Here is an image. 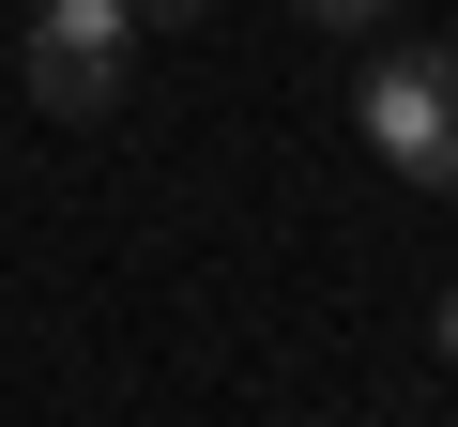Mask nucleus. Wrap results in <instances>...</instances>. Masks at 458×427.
<instances>
[{
  "mask_svg": "<svg viewBox=\"0 0 458 427\" xmlns=\"http://www.w3.org/2000/svg\"><path fill=\"white\" fill-rule=\"evenodd\" d=\"M428 336H443V366H458V290H443V306H428Z\"/></svg>",
  "mask_w": 458,
  "mask_h": 427,
  "instance_id": "39448f33",
  "label": "nucleus"
},
{
  "mask_svg": "<svg viewBox=\"0 0 458 427\" xmlns=\"http://www.w3.org/2000/svg\"><path fill=\"white\" fill-rule=\"evenodd\" d=\"M16 77H31L47 122H107L123 77H138V0H47L31 46H16Z\"/></svg>",
  "mask_w": 458,
  "mask_h": 427,
  "instance_id": "f03ea898",
  "label": "nucleus"
},
{
  "mask_svg": "<svg viewBox=\"0 0 458 427\" xmlns=\"http://www.w3.org/2000/svg\"><path fill=\"white\" fill-rule=\"evenodd\" d=\"M352 122H367V153H382L397 183L458 198V46H382L367 92H352Z\"/></svg>",
  "mask_w": 458,
  "mask_h": 427,
  "instance_id": "f257e3e1",
  "label": "nucleus"
},
{
  "mask_svg": "<svg viewBox=\"0 0 458 427\" xmlns=\"http://www.w3.org/2000/svg\"><path fill=\"white\" fill-rule=\"evenodd\" d=\"M291 16H306V31H382L397 0H291Z\"/></svg>",
  "mask_w": 458,
  "mask_h": 427,
  "instance_id": "7ed1b4c3",
  "label": "nucleus"
},
{
  "mask_svg": "<svg viewBox=\"0 0 458 427\" xmlns=\"http://www.w3.org/2000/svg\"><path fill=\"white\" fill-rule=\"evenodd\" d=\"M214 16V0H138V31H199Z\"/></svg>",
  "mask_w": 458,
  "mask_h": 427,
  "instance_id": "20e7f679",
  "label": "nucleus"
}]
</instances>
